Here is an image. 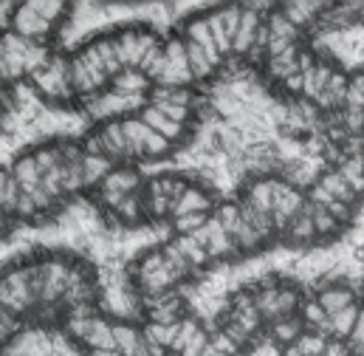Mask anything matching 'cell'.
<instances>
[{"mask_svg": "<svg viewBox=\"0 0 364 356\" xmlns=\"http://www.w3.org/2000/svg\"><path fill=\"white\" fill-rule=\"evenodd\" d=\"M348 105L350 108H364V68L348 80Z\"/></svg>", "mask_w": 364, "mask_h": 356, "instance_id": "12", "label": "cell"}, {"mask_svg": "<svg viewBox=\"0 0 364 356\" xmlns=\"http://www.w3.org/2000/svg\"><path fill=\"white\" fill-rule=\"evenodd\" d=\"M359 255H362V261H364V249H362V252H359Z\"/></svg>", "mask_w": 364, "mask_h": 356, "instance_id": "16", "label": "cell"}, {"mask_svg": "<svg viewBox=\"0 0 364 356\" xmlns=\"http://www.w3.org/2000/svg\"><path fill=\"white\" fill-rule=\"evenodd\" d=\"M294 351L299 356H328L331 351V337L325 331H316V328H305L294 345Z\"/></svg>", "mask_w": 364, "mask_h": 356, "instance_id": "8", "label": "cell"}, {"mask_svg": "<svg viewBox=\"0 0 364 356\" xmlns=\"http://www.w3.org/2000/svg\"><path fill=\"white\" fill-rule=\"evenodd\" d=\"M212 206H215V198L203 189V187H198V184H189L186 189H183V195L176 201V206H173V221L176 218H181V215H192V212H212Z\"/></svg>", "mask_w": 364, "mask_h": 356, "instance_id": "4", "label": "cell"}, {"mask_svg": "<svg viewBox=\"0 0 364 356\" xmlns=\"http://www.w3.org/2000/svg\"><path fill=\"white\" fill-rule=\"evenodd\" d=\"M314 300L322 305V311H325L328 317H333L336 311H342V308H348V305L359 303L356 288H353L350 283H345V280H331V283H322V286L316 288V297H314Z\"/></svg>", "mask_w": 364, "mask_h": 356, "instance_id": "2", "label": "cell"}, {"mask_svg": "<svg viewBox=\"0 0 364 356\" xmlns=\"http://www.w3.org/2000/svg\"><path fill=\"white\" fill-rule=\"evenodd\" d=\"M96 189H99L102 204H107V209H113L127 195L141 192L144 189V178H141L139 170H133V167H116V170H107V176L96 184Z\"/></svg>", "mask_w": 364, "mask_h": 356, "instance_id": "1", "label": "cell"}, {"mask_svg": "<svg viewBox=\"0 0 364 356\" xmlns=\"http://www.w3.org/2000/svg\"><path fill=\"white\" fill-rule=\"evenodd\" d=\"M342 127L348 133H364V108H342Z\"/></svg>", "mask_w": 364, "mask_h": 356, "instance_id": "11", "label": "cell"}, {"mask_svg": "<svg viewBox=\"0 0 364 356\" xmlns=\"http://www.w3.org/2000/svg\"><path fill=\"white\" fill-rule=\"evenodd\" d=\"M302 331H305V323H302L299 314H296V317H285V320L272 323V340L279 345V348H285V351L296 345V340H299Z\"/></svg>", "mask_w": 364, "mask_h": 356, "instance_id": "7", "label": "cell"}, {"mask_svg": "<svg viewBox=\"0 0 364 356\" xmlns=\"http://www.w3.org/2000/svg\"><path fill=\"white\" fill-rule=\"evenodd\" d=\"M359 317H362V303H353V305L336 311L333 317H328V337L331 340H350Z\"/></svg>", "mask_w": 364, "mask_h": 356, "instance_id": "6", "label": "cell"}, {"mask_svg": "<svg viewBox=\"0 0 364 356\" xmlns=\"http://www.w3.org/2000/svg\"><path fill=\"white\" fill-rule=\"evenodd\" d=\"M308 209H311V215H314L316 238H336V235H342L345 226L328 212V206H314V204H308Z\"/></svg>", "mask_w": 364, "mask_h": 356, "instance_id": "9", "label": "cell"}, {"mask_svg": "<svg viewBox=\"0 0 364 356\" xmlns=\"http://www.w3.org/2000/svg\"><path fill=\"white\" fill-rule=\"evenodd\" d=\"M282 356H299V354H296L294 348H288V351H285V354H282Z\"/></svg>", "mask_w": 364, "mask_h": 356, "instance_id": "14", "label": "cell"}, {"mask_svg": "<svg viewBox=\"0 0 364 356\" xmlns=\"http://www.w3.org/2000/svg\"><path fill=\"white\" fill-rule=\"evenodd\" d=\"M173 224H176V235H198L209 224V215L206 212H192V215L176 218Z\"/></svg>", "mask_w": 364, "mask_h": 356, "instance_id": "10", "label": "cell"}, {"mask_svg": "<svg viewBox=\"0 0 364 356\" xmlns=\"http://www.w3.org/2000/svg\"><path fill=\"white\" fill-rule=\"evenodd\" d=\"M139 116H141V122H144L147 127H153L159 136H164L173 147H176V145H181L183 139H186V130H189V127H186V125H178V122H170V119H167L161 110H156L150 102L141 108V113H139Z\"/></svg>", "mask_w": 364, "mask_h": 356, "instance_id": "3", "label": "cell"}, {"mask_svg": "<svg viewBox=\"0 0 364 356\" xmlns=\"http://www.w3.org/2000/svg\"><path fill=\"white\" fill-rule=\"evenodd\" d=\"M359 159H362V167H364V150H362V156H359Z\"/></svg>", "mask_w": 364, "mask_h": 356, "instance_id": "15", "label": "cell"}, {"mask_svg": "<svg viewBox=\"0 0 364 356\" xmlns=\"http://www.w3.org/2000/svg\"><path fill=\"white\" fill-rule=\"evenodd\" d=\"M282 238H285L288 246H308V244L316 241V226H314V215H311L308 204H305V209L282 229Z\"/></svg>", "mask_w": 364, "mask_h": 356, "instance_id": "5", "label": "cell"}, {"mask_svg": "<svg viewBox=\"0 0 364 356\" xmlns=\"http://www.w3.org/2000/svg\"><path fill=\"white\" fill-rule=\"evenodd\" d=\"M328 212L342 224V226H348V224H353V218H356V206H350V204H345V201H331V206H328Z\"/></svg>", "mask_w": 364, "mask_h": 356, "instance_id": "13", "label": "cell"}]
</instances>
